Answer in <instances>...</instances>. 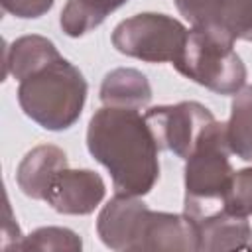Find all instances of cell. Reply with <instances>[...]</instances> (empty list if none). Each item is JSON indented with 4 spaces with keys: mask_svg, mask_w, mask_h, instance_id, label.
Segmentation results:
<instances>
[{
    "mask_svg": "<svg viewBox=\"0 0 252 252\" xmlns=\"http://www.w3.org/2000/svg\"><path fill=\"white\" fill-rule=\"evenodd\" d=\"M89 154L108 169L114 191L144 197L159 179V146L138 110L102 106L87 128Z\"/></svg>",
    "mask_w": 252,
    "mask_h": 252,
    "instance_id": "obj_1",
    "label": "cell"
},
{
    "mask_svg": "<svg viewBox=\"0 0 252 252\" xmlns=\"http://www.w3.org/2000/svg\"><path fill=\"white\" fill-rule=\"evenodd\" d=\"M87 91L89 87L79 67L59 57L20 81L18 102L24 114L37 126L49 132H61L79 120Z\"/></svg>",
    "mask_w": 252,
    "mask_h": 252,
    "instance_id": "obj_2",
    "label": "cell"
},
{
    "mask_svg": "<svg viewBox=\"0 0 252 252\" xmlns=\"http://www.w3.org/2000/svg\"><path fill=\"white\" fill-rule=\"evenodd\" d=\"M230 154L226 122L213 120L203 130L191 156L185 159L183 213L195 220L226 211V195L234 177Z\"/></svg>",
    "mask_w": 252,
    "mask_h": 252,
    "instance_id": "obj_3",
    "label": "cell"
},
{
    "mask_svg": "<svg viewBox=\"0 0 252 252\" xmlns=\"http://www.w3.org/2000/svg\"><path fill=\"white\" fill-rule=\"evenodd\" d=\"M173 67L193 83L217 93L236 94L246 85V65L234 51V41L191 28L185 47Z\"/></svg>",
    "mask_w": 252,
    "mask_h": 252,
    "instance_id": "obj_4",
    "label": "cell"
},
{
    "mask_svg": "<svg viewBox=\"0 0 252 252\" xmlns=\"http://www.w3.org/2000/svg\"><path fill=\"white\" fill-rule=\"evenodd\" d=\"M189 30L175 18L156 12L122 20L112 32V45L122 55L148 63H175L185 47Z\"/></svg>",
    "mask_w": 252,
    "mask_h": 252,
    "instance_id": "obj_5",
    "label": "cell"
},
{
    "mask_svg": "<svg viewBox=\"0 0 252 252\" xmlns=\"http://www.w3.org/2000/svg\"><path fill=\"white\" fill-rule=\"evenodd\" d=\"M144 116L156 136L159 150H167L181 159L191 156L203 130L215 120L213 112L195 100L154 106L148 108Z\"/></svg>",
    "mask_w": 252,
    "mask_h": 252,
    "instance_id": "obj_6",
    "label": "cell"
},
{
    "mask_svg": "<svg viewBox=\"0 0 252 252\" xmlns=\"http://www.w3.org/2000/svg\"><path fill=\"white\" fill-rule=\"evenodd\" d=\"M144 250L199 252L197 220L187 213H163L148 209L142 217L134 242V252Z\"/></svg>",
    "mask_w": 252,
    "mask_h": 252,
    "instance_id": "obj_7",
    "label": "cell"
},
{
    "mask_svg": "<svg viewBox=\"0 0 252 252\" xmlns=\"http://www.w3.org/2000/svg\"><path fill=\"white\" fill-rule=\"evenodd\" d=\"M106 185L93 169H61L49 183L43 201L59 215H91L104 199Z\"/></svg>",
    "mask_w": 252,
    "mask_h": 252,
    "instance_id": "obj_8",
    "label": "cell"
},
{
    "mask_svg": "<svg viewBox=\"0 0 252 252\" xmlns=\"http://www.w3.org/2000/svg\"><path fill=\"white\" fill-rule=\"evenodd\" d=\"M148 205L134 195L116 193L98 213L96 232L102 244L116 252H134L136 234Z\"/></svg>",
    "mask_w": 252,
    "mask_h": 252,
    "instance_id": "obj_9",
    "label": "cell"
},
{
    "mask_svg": "<svg viewBox=\"0 0 252 252\" xmlns=\"http://www.w3.org/2000/svg\"><path fill=\"white\" fill-rule=\"evenodd\" d=\"M65 167H69L67 154L53 144H41L22 158L16 169V183L26 197L43 201L51 179Z\"/></svg>",
    "mask_w": 252,
    "mask_h": 252,
    "instance_id": "obj_10",
    "label": "cell"
},
{
    "mask_svg": "<svg viewBox=\"0 0 252 252\" xmlns=\"http://www.w3.org/2000/svg\"><path fill=\"white\" fill-rule=\"evenodd\" d=\"M199 252L252 250V226L248 217L230 211H219L197 219Z\"/></svg>",
    "mask_w": 252,
    "mask_h": 252,
    "instance_id": "obj_11",
    "label": "cell"
},
{
    "mask_svg": "<svg viewBox=\"0 0 252 252\" xmlns=\"http://www.w3.org/2000/svg\"><path fill=\"white\" fill-rule=\"evenodd\" d=\"M152 100L148 77L132 67H118L104 75L100 85V102L114 108L142 110Z\"/></svg>",
    "mask_w": 252,
    "mask_h": 252,
    "instance_id": "obj_12",
    "label": "cell"
},
{
    "mask_svg": "<svg viewBox=\"0 0 252 252\" xmlns=\"http://www.w3.org/2000/svg\"><path fill=\"white\" fill-rule=\"evenodd\" d=\"M59 57L63 55L57 51L51 39L35 33L22 35L6 47V75H12L20 83Z\"/></svg>",
    "mask_w": 252,
    "mask_h": 252,
    "instance_id": "obj_13",
    "label": "cell"
},
{
    "mask_svg": "<svg viewBox=\"0 0 252 252\" xmlns=\"http://www.w3.org/2000/svg\"><path fill=\"white\" fill-rule=\"evenodd\" d=\"M128 0H67L61 10L59 26L65 35L81 37L98 28L114 10Z\"/></svg>",
    "mask_w": 252,
    "mask_h": 252,
    "instance_id": "obj_14",
    "label": "cell"
},
{
    "mask_svg": "<svg viewBox=\"0 0 252 252\" xmlns=\"http://www.w3.org/2000/svg\"><path fill=\"white\" fill-rule=\"evenodd\" d=\"M226 138L236 158L252 161V85H244L232 98Z\"/></svg>",
    "mask_w": 252,
    "mask_h": 252,
    "instance_id": "obj_15",
    "label": "cell"
},
{
    "mask_svg": "<svg viewBox=\"0 0 252 252\" xmlns=\"http://www.w3.org/2000/svg\"><path fill=\"white\" fill-rule=\"evenodd\" d=\"M179 14L197 30H205L230 39L224 32V14L228 0H173ZM234 41V39H230Z\"/></svg>",
    "mask_w": 252,
    "mask_h": 252,
    "instance_id": "obj_16",
    "label": "cell"
},
{
    "mask_svg": "<svg viewBox=\"0 0 252 252\" xmlns=\"http://www.w3.org/2000/svg\"><path fill=\"white\" fill-rule=\"evenodd\" d=\"M83 248V240L77 232L63 226H41L32 234L24 236L16 250H69L79 252Z\"/></svg>",
    "mask_w": 252,
    "mask_h": 252,
    "instance_id": "obj_17",
    "label": "cell"
},
{
    "mask_svg": "<svg viewBox=\"0 0 252 252\" xmlns=\"http://www.w3.org/2000/svg\"><path fill=\"white\" fill-rule=\"evenodd\" d=\"M224 32L230 39L252 41V0H228Z\"/></svg>",
    "mask_w": 252,
    "mask_h": 252,
    "instance_id": "obj_18",
    "label": "cell"
},
{
    "mask_svg": "<svg viewBox=\"0 0 252 252\" xmlns=\"http://www.w3.org/2000/svg\"><path fill=\"white\" fill-rule=\"evenodd\" d=\"M226 211L240 217L252 215V167L234 171L232 185L226 195Z\"/></svg>",
    "mask_w": 252,
    "mask_h": 252,
    "instance_id": "obj_19",
    "label": "cell"
},
{
    "mask_svg": "<svg viewBox=\"0 0 252 252\" xmlns=\"http://www.w3.org/2000/svg\"><path fill=\"white\" fill-rule=\"evenodd\" d=\"M55 0H0L2 8L22 20H35L45 16L53 8Z\"/></svg>",
    "mask_w": 252,
    "mask_h": 252,
    "instance_id": "obj_20",
    "label": "cell"
}]
</instances>
